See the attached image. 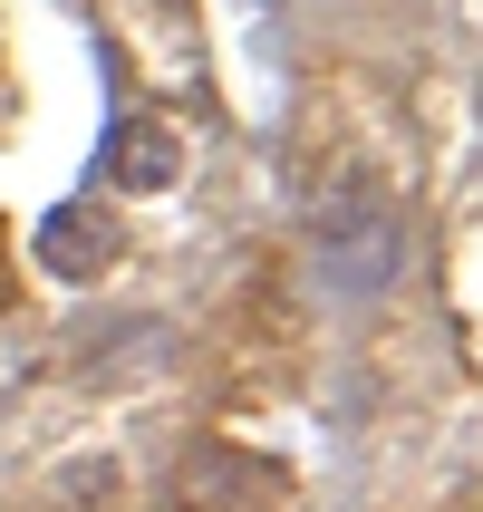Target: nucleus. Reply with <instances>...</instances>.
<instances>
[{"mask_svg": "<svg viewBox=\"0 0 483 512\" xmlns=\"http://www.w3.org/2000/svg\"><path fill=\"white\" fill-rule=\"evenodd\" d=\"M310 252H319V271H329L339 290H387L406 271V232H397V213H387L368 184H319Z\"/></svg>", "mask_w": 483, "mask_h": 512, "instance_id": "1", "label": "nucleus"}, {"mask_svg": "<svg viewBox=\"0 0 483 512\" xmlns=\"http://www.w3.org/2000/svg\"><path fill=\"white\" fill-rule=\"evenodd\" d=\"M174 512H290V474L223 445V435H203V445L174 455Z\"/></svg>", "mask_w": 483, "mask_h": 512, "instance_id": "2", "label": "nucleus"}, {"mask_svg": "<svg viewBox=\"0 0 483 512\" xmlns=\"http://www.w3.org/2000/svg\"><path fill=\"white\" fill-rule=\"evenodd\" d=\"M29 252H39V271H49V281H68V290L107 281V271H116V223H107V203H87V194L49 203V213H39V232H29Z\"/></svg>", "mask_w": 483, "mask_h": 512, "instance_id": "3", "label": "nucleus"}, {"mask_svg": "<svg viewBox=\"0 0 483 512\" xmlns=\"http://www.w3.org/2000/svg\"><path fill=\"white\" fill-rule=\"evenodd\" d=\"M107 184H116V194H174V184H184V126L155 116V107L116 116V136H107Z\"/></svg>", "mask_w": 483, "mask_h": 512, "instance_id": "4", "label": "nucleus"}]
</instances>
